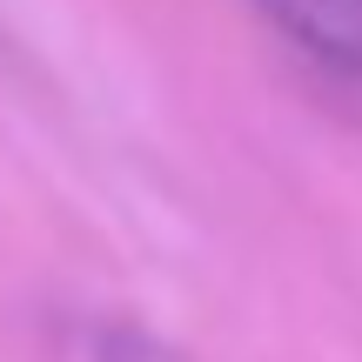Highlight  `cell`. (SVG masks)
<instances>
[{
    "label": "cell",
    "instance_id": "7a4b0ae2",
    "mask_svg": "<svg viewBox=\"0 0 362 362\" xmlns=\"http://www.w3.org/2000/svg\"><path fill=\"white\" fill-rule=\"evenodd\" d=\"M94 362H181V356L141 322H107L101 336H94Z\"/></svg>",
    "mask_w": 362,
    "mask_h": 362
},
{
    "label": "cell",
    "instance_id": "6da1fadb",
    "mask_svg": "<svg viewBox=\"0 0 362 362\" xmlns=\"http://www.w3.org/2000/svg\"><path fill=\"white\" fill-rule=\"evenodd\" d=\"M248 7L309 67L362 88V0H248Z\"/></svg>",
    "mask_w": 362,
    "mask_h": 362
}]
</instances>
